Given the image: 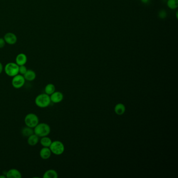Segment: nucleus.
<instances>
[{
	"mask_svg": "<svg viewBox=\"0 0 178 178\" xmlns=\"http://www.w3.org/2000/svg\"><path fill=\"white\" fill-rule=\"evenodd\" d=\"M33 129L34 133L39 137L48 136L51 132L50 126L45 123H39Z\"/></svg>",
	"mask_w": 178,
	"mask_h": 178,
	"instance_id": "1",
	"label": "nucleus"
},
{
	"mask_svg": "<svg viewBox=\"0 0 178 178\" xmlns=\"http://www.w3.org/2000/svg\"><path fill=\"white\" fill-rule=\"evenodd\" d=\"M35 102L36 106L40 108H47L51 102L50 97L45 93L38 95L35 98Z\"/></svg>",
	"mask_w": 178,
	"mask_h": 178,
	"instance_id": "2",
	"label": "nucleus"
},
{
	"mask_svg": "<svg viewBox=\"0 0 178 178\" xmlns=\"http://www.w3.org/2000/svg\"><path fill=\"white\" fill-rule=\"evenodd\" d=\"M49 148L50 149L51 153L55 155H62L65 150L64 145L59 141L52 142Z\"/></svg>",
	"mask_w": 178,
	"mask_h": 178,
	"instance_id": "3",
	"label": "nucleus"
},
{
	"mask_svg": "<svg viewBox=\"0 0 178 178\" xmlns=\"http://www.w3.org/2000/svg\"><path fill=\"white\" fill-rule=\"evenodd\" d=\"M4 70L8 77H14L19 74V66L16 63H8L5 66Z\"/></svg>",
	"mask_w": 178,
	"mask_h": 178,
	"instance_id": "4",
	"label": "nucleus"
},
{
	"mask_svg": "<svg viewBox=\"0 0 178 178\" xmlns=\"http://www.w3.org/2000/svg\"><path fill=\"white\" fill-rule=\"evenodd\" d=\"M24 122L27 126L33 129L39 123V117L36 114L30 113L26 116Z\"/></svg>",
	"mask_w": 178,
	"mask_h": 178,
	"instance_id": "5",
	"label": "nucleus"
},
{
	"mask_svg": "<svg viewBox=\"0 0 178 178\" xmlns=\"http://www.w3.org/2000/svg\"><path fill=\"white\" fill-rule=\"evenodd\" d=\"M25 81V79L23 75L18 74L15 77H13L12 80V86L16 89H20L24 85Z\"/></svg>",
	"mask_w": 178,
	"mask_h": 178,
	"instance_id": "6",
	"label": "nucleus"
},
{
	"mask_svg": "<svg viewBox=\"0 0 178 178\" xmlns=\"http://www.w3.org/2000/svg\"><path fill=\"white\" fill-rule=\"evenodd\" d=\"M4 39L6 43L12 45L16 43L17 38L14 33H6L4 37Z\"/></svg>",
	"mask_w": 178,
	"mask_h": 178,
	"instance_id": "7",
	"label": "nucleus"
},
{
	"mask_svg": "<svg viewBox=\"0 0 178 178\" xmlns=\"http://www.w3.org/2000/svg\"><path fill=\"white\" fill-rule=\"evenodd\" d=\"M51 101L55 104L60 103L62 101L64 96L62 93L60 92H55L50 96Z\"/></svg>",
	"mask_w": 178,
	"mask_h": 178,
	"instance_id": "8",
	"label": "nucleus"
},
{
	"mask_svg": "<svg viewBox=\"0 0 178 178\" xmlns=\"http://www.w3.org/2000/svg\"><path fill=\"white\" fill-rule=\"evenodd\" d=\"M7 178H21L22 174L20 171L16 169H11L6 173Z\"/></svg>",
	"mask_w": 178,
	"mask_h": 178,
	"instance_id": "9",
	"label": "nucleus"
},
{
	"mask_svg": "<svg viewBox=\"0 0 178 178\" xmlns=\"http://www.w3.org/2000/svg\"><path fill=\"white\" fill-rule=\"evenodd\" d=\"M27 61V57L26 55L24 53H20L16 57L15 62L16 63L18 66H21L25 65Z\"/></svg>",
	"mask_w": 178,
	"mask_h": 178,
	"instance_id": "10",
	"label": "nucleus"
},
{
	"mask_svg": "<svg viewBox=\"0 0 178 178\" xmlns=\"http://www.w3.org/2000/svg\"><path fill=\"white\" fill-rule=\"evenodd\" d=\"M51 154H52V153H51V150H50V149L49 148V147H43L40 151V156L41 158L45 159V160L50 158V157H51Z\"/></svg>",
	"mask_w": 178,
	"mask_h": 178,
	"instance_id": "11",
	"label": "nucleus"
},
{
	"mask_svg": "<svg viewBox=\"0 0 178 178\" xmlns=\"http://www.w3.org/2000/svg\"><path fill=\"white\" fill-rule=\"evenodd\" d=\"M23 76L26 80L30 81V82L33 81L36 78V74L35 72L32 70H27V72Z\"/></svg>",
	"mask_w": 178,
	"mask_h": 178,
	"instance_id": "12",
	"label": "nucleus"
},
{
	"mask_svg": "<svg viewBox=\"0 0 178 178\" xmlns=\"http://www.w3.org/2000/svg\"><path fill=\"white\" fill-rule=\"evenodd\" d=\"M39 137L37 135L33 133V134L30 135L28 137L27 143L28 145L31 146H34L37 145L39 141Z\"/></svg>",
	"mask_w": 178,
	"mask_h": 178,
	"instance_id": "13",
	"label": "nucleus"
},
{
	"mask_svg": "<svg viewBox=\"0 0 178 178\" xmlns=\"http://www.w3.org/2000/svg\"><path fill=\"white\" fill-rule=\"evenodd\" d=\"M58 177V174L56 171L53 169H49L46 171L43 174V178H57Z\"/></svg>",
	"mask_w": 178,
	"mask_h": 178,
	"instance_id": "14",
	"label": "nucleus"
},
{
	"mask_svg": "<svg viewBox=\"0 0 178 178\" xmlns=\"http://www.w3.org/2000/svg\"><path fill=\"white\" fill-rule=\"evenodd\" d=\"M22 134L23 136L25 137H28L30 135L33 134L34 133V130L33 128L28 127V126H26L22 129V131H21Z\"/></svg>",
	"mask_w": 178,
	"mask_h": 178,
	"instance_id": "15",
	"label": "nucleus"
},
{
	"mask_svg": "<svg viewBox=\"0 0 178 178\" xmlns=\"http://www.w3.org/2000/svg\"><path fill=\"white\" fill-rule=\"evenodd\" d=\"M114 111L117 115H122L125 111V107L123 104H118L114 108Z\"/></svg>",
	"mask_w": 178,
	"mask_h": 178,
	"instance_id": "16",
	"label": "nucleus"
},
{
	"mask_svg": "<svg viewBox=\"0 0 178 178\" xmlns=\"http://www.w3.org/2000/svg\"><path fill=\"white\" fill-rule=\"evenodd\" d=\"M41 139L40 141V143L41 144V145L44 147H50L51 143L52 142L51 139L48 137V136L41 137Z\"/></svg>",
	"mask_w": 178,
	"mask_h": 178,
	"instance_id": "17",
	"label": "nucleus"
},
{
	"mask_svg": "<svg viewBox=\"0 0 178 178\" xmlns=\"http://www.w3.org/2000/svg\"><path fill=\"white\" fill-rule=\"evenodd\" d=\"M55 92V87L52 84H48L45 86V94L50 96L51 94Z\"/></svg>",
	"mask_w": 178,
	"mask_h": 178,
	"instance_id": "18",
	"label": "nucleus"
},
{
	"mask_svg": "<svg viewBox=\"0 0 178 178\" xmlns=\"http://www.w3.org/2000/svg\"><path fill=\"white\" fill-rule=\"evenodd\" d=\"M167 6L172 10L176 9L178 6V0H168Z\"/></svg>",
	"mask_w": 178,
	"mask_h": 178,
	"instance_id": "19",
	"label": "nucleus"
},
{
	"mask_svg": "<svg viewBox=\"0 0 178 178\" xmlns=\"http://www.w3.org/2000/svg\"><path fill=\"white\" fill-rule=\"evenodd\" d=\"M27 67L25 66V65L19 66V73H20V74L23 75L25 74L26 72H27Z\"/></svg>",
	"mask_w": 178,
	"mask_h": 178,
	"instance_id": "20",
	"label": "nucleus"
},
{
	"mask_svg": "<svg viewBox=\"0 0 178 178\" xmlns=\"http://www.w3.org/2000/svg\"><path fill=\"white\" fill-rule=\"evenodd\" d=\"M159 17L161 18H164L166 17V12L165 11H164V10H161V12H159Z\"/></svg>",
	"mask_w": 178,
	"mask_h": 178,
	"instance_id": "21",
	"label": "nucleus"
},
{
	"mask_svg": "<svg viewBox=\"0 0 178 178\" xmlns=\"http://www.w3.org/2000/svg\"><path fill=\"white\" fill-rule=\"evenodd\" d=\"M5 45V41L4 40V38H0V48H3Z\"/></svg>",
	"mask_w": 178,
	"mask_h": 178,
	"instance_id": "22",
	"label": "nucleus"
},
{
	"mask_svg": "<svg viewBox=\"0 0 178 178\" xmlns=\"http://www.w3.org/2000/svg\"><path fill=\"white\" fill-rule=\"evenodd\" d=\"M3 65H2V63L0 62V74L2 73V71H3Z\"/></svg>",
	"mask_w": 178,
	"mask_h": 178,
	"instance_id": "23",
	"label": "nucleus"
},
{
	"mask_svg": "<svg viewBox=\"0 0 178 178\" xmlns=\"http://www.w3.org/2000/svg\"><path fill=\"white\" fill-rule=\"evenodd\" d=\"M141 1L142 3H143L144 4H147L148 3L149 0H141Z\"/></svg>",
	"mask_w": 178,
	"mask_h": 178,
	"instance_id": "24",
	"label": "nucleus"
},
{
	"mask_svg": "<svg viewBox=\"0 0 178 178\" xmlns=\"http://www.w3.org/2000/svg\"><path fill=\"white\" fill-rule=\"evenodd\" d=\"M6 176H4V175H1L0 176V178H6Z\"/></svg>",
	"mask_w": 178,
	"mask_h": 178,
	"instance_id": "25",
	"label": "nucleus"
}]
</instances>
